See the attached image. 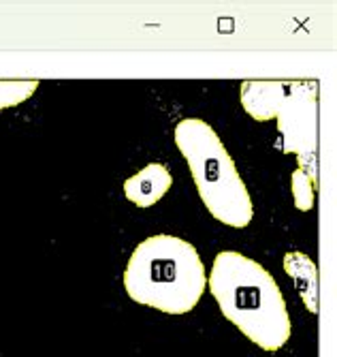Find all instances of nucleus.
Instances as JSON below:
<instances>
[{
  "label": "nucleus",
  "instance_id": "obj_1",
  "mask_svg": "<svg viewBox=\"0 0 337 357\" xmlns=\"http://www.w3.org/2000/svg\"><path fill=\"white\" fill-rule=\"evenodd\" d=\"M212 296L228 319L258 349L276 353L290 334L292 323L276 278L254 259L222 250L207 276Z\"/></svg>",
  "mask_w": 337,
  "mask_h": 357
},
{
  "label": "nucleus",
  "instance_id": "obj_2",
  "mask_svg": "<svg viewBox=\"0 0 337 357\" xmlns=\"http://www.w3.org/2000/svg\"><path fill=\"white\" fill-rule=\"evenodd\" d=\"M132 302L166 314H186L207 289V272L196 248L175 236H152L132 250L124 270Z\"/></svg>",
  "mask_w": 337,
  "mask_h": 357
},
{
  "label": "nucleus",
  "instance_id": "obj_3",
  "mask_svg": "<svg viewBox=\"0 0 337 357\" xmlns=\"http://www.w3.org/2000/svg\"><path fill=\"white\" fill-rule=\"evenodd\" d=\"M173 142L186 158L210 214L233 229H246L254 218L250 192L212 124L201 118H184L175 124Z\"/></svg>",
  "mask_w": 337,
  "mask_h": 357
},
{
  "label": "nucleus",
  "instance_id": "obj_4",
  "mask_svg": "<svg viewBox=\"0 0 337 357\" xmlns=\"http://www.w3.org/2000/svg\"><path fill=\"white\" fill-rule=\"evenodd\" d=\"M240 99L244 109L258 122L278 118V135L282 152L297 154L299 167L308 169V158L316 156V82L248 79L242 84Z\"/></svg>",
  "mask_w": 337,
  "mask_h": 357
},
{
  "label": "nucleus",
  "instance_id": "obj_5",
  "mask_svg": "<svg viewBox=\"0 0 337 357\" xmlns=\"http://www.w3.org/2000/svg\"><path fill=\"white\" fill-rule=\"evenodd\" d=\"M173 184V176L162 163H150L139 174L124 180L122 188L126 199L137 208H152L168 192Z\"/></svg>",
  "mask_w": 337,
  "mask_h": 357
},
{
  "label": "nucleus",
  "instance_id": "obj_6",
  "mask_svg": "<svg viewBox=\"0 0 337 357\" xmlns=\"http://www.w3.org/2000/svg\"><path fill=\"white\" fill-rule=\"evenodd\" d=\"M284 270L295 278L297 289L301 291V296H303V300H306L308 308H310V298H312V306L318 312L316 296H310L312 294V291H310V282L314 287H318V280H316L318 274H316V266L312 264V259L306 257V255H301V252H288L284 257Z\"/></svg>",
  "mask_w": 337,
  "mask_h": 357
},
{
  "label": "nucleus",
  "instance_id": "obj_7",
  "mask_svg": "<svg viewBox=\"0 0 337 357\" xmlns=\"http://www.w3.org/2000/svg\"><path fill=\"white\" fill-rule=\"evenodd\" d=\"M290 186H292V202L297 210L310 212L316 199V174L306 167H297L292 172Z\"/></svg>",
  "mask_w": 337,
  "mask_h": 357
},
{
  "label": "nucleus",
  "instance_id": "obj_8",
  "mask_svg": "<svg viewBox=\"0 0 337 357\" xmlns=\"http://www.w3.org/2000/svg\"><path fill=\"white\" fill-rule=\"evenodd\" d=\"M37 88V79H0V109H9L28 101Z\"/></svg>",
  "mask_w": 337,
  "mask_h": 357
}]
</instances>
